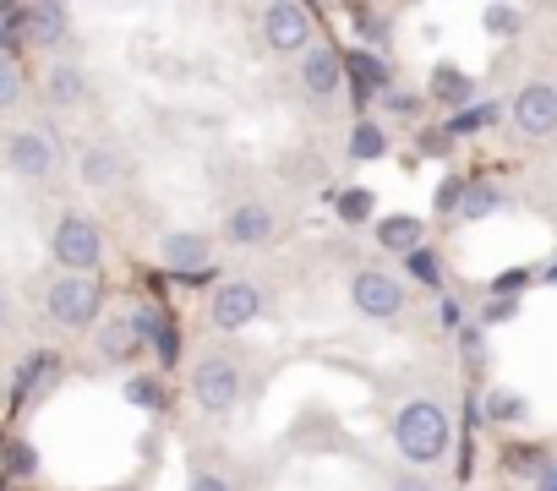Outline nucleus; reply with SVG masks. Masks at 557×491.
<instances>
[{"label": "nucleus", "instance_id": "f257e3e1", "mask_svg": "<svg viewBox=\"0 0 557 491\" xmlns=\"http://www.w3.org/2000/svg\"><path fill=\"white\" fill-rule=\"evenodd\" d=\"M448 442H454V420L437 399H410L399 404L394 415V448L410 469H432L448 458Z\"/></svg>", "mask_w": 557, "mask_h": 491}, {"label": "nucleus", "instance_id": "f03ea898", "mask_svg": "<svg viewBox=\"0 0 557 491\" xmlns=\"http://www.w3.org/2000/svg\"><path fill=\"white\" fill-rule=\"evenodd\" d=\"M186 388H191V404H197L202 415L224 420V415H235V410H240L246 372H240V361H235L230 350H208V355H197V361H191Z\"/></svg>", "mask_w": 557, "mask_h": 491}, {"label": "nucleus", "instance_id": "7ed1b4c3", "mask_svg": "<svg viewBox=\"0 0 557 491\" xmlns=\"http://www.w3.org/2000/svg\"><path fill=\"white\" fill-rule=\"evenodd\" d=\"M0 169H7L12 180H55V169H61V137L45 121L0 131Z\"/></svg>", "mask_w": 557, "mask_h": 491}, {"label": "nucleus", "instance_id": "20e7f679", "mask_svg": "<svg viewBox=\"0 0 557 491\" xmlns=\"http://www.w3.org/2000/svg\"><path fill=\"white\" fill-rule=\"evenodd\" d=\"M50 257L61 274H99L104 263V229L94 213L83 207H61L55 224H50Z\"/></svg>", "mask_w": 557, "mask_h": 491}, {"label": "nucleus", "instance_id": "39448f33", "mask_svg": "<svg viewBox=\"0 0 557 491\" xmlns=\"http://www.w3.org/2000/svg\"><path fill=\"white\" fill-rule=\"evenodd\" d=\"M45 317L55 328H99L104 323V279L99 274H55L45 285Z\"/></svg>", "mask_w": 557, "mask_h": 491}, {"label": "nucleus", "instance_id": "423d86ee", "mask_svg": "<svg viewBox=\"0 0 557 491\" xmlns=\"http://www.w3.org/2000/svg\"><path fill=\"white\" fill-rule=\"evenodd\" d=\"M257 39L268 55H307L318 45V17L312 7H296V0H273V7H262L257 17Z\"/></svg>", "mask_w": 557, "mask_h": 491}, {"label": "nucleus", "instance_id": "0eeeda50", "mask_svg": "<svg viewBox=\"0 0 557 491\" xmlns=\"http://www.w3.org/2000/svg\"><path fill=\"white\" fill-rule=\"evenodd\" d=\"M345 301L367 323H399L405 306H410V285L394 279V274H383V268H356L350 285H345Z\"/></svg>", "mask_w": 557, "mask_h": 491}, {"label": "nucleus", "instance_id": "6e6552de", "mask_svg": "<svg viewBox=\"0 0 557 491\" xmlns=\"http://www.w3.org/2000/svg\"><path fill=\"white\" fill-rule=\"evenodd\" d=\"M262 312H268V290H262L257 279H224V285L208 295V323H213L219 333H240V328H251Z\"/></svg>", "mask_w": 557, "mask_h": 491}, {"label": "nucleus", "instance_id": "1a4fd4ad", "mask_svg": "<svg viewBox=\"0 0 557 491\" xmlns=\"http://www.w3.org/2000/svg\"><path fill=\"white\" fill-rule=\"evenodd\" d=\"M17 45H34V50H72V45H77L72 7H61V0H28V7H23V28H17Z\"/></svg>", "mask_w": 557, "mask_h": 491}, {"label": "nucleus", "instance_id": "9d476101", "mask_svg": "<svg viewBox=\"0 0 557 491\" xmlns=\"http://www.w3.org/2000/svg\"><path fill=\"white\" fill-rule=\"evenodd\" d=\"M296 88H301V99H312V104H334L339 88H345V55L318 39V45L296 61Z\"/></svg>", "mask_w": 557, "mask_h": 491}, {"label": "nucleus", "instance_id": "9b49d317", "mask_svg": "<svg viewBox=\"0 0 557 491\" xmlns=\"http://www.w3.org/2000/svg\"><path fill=\"white\" fill-rule=\"evenodd\" d=\"M213 257H219V246L202 229H170L159 240V268H170L175 279H202L213 268Z\"/></svg>", "mask_w": 557, "mask_h": 491}, {"label": "nucleus", "instance_id": "f8f14e48", "mask_svg": "<svg viewBox=\"0 0 557 491\" xmlns=\"http://www.w3.org/2000/svg\"><path fill=\"white\" fill-rule=\"evenodd\" d=\"M219 235H224L230 246H268V240H278V213H273V202H262V197L230 202V207L219 213Z\"/></svg>", "mask_w": 557, "mask_h": 491}, {"label": "nucleus", "instance_id": "ddd939ff", "mask_svg": "<svg viewBox=\"0 0 557 491\" xmlns=\"http://www.w3.org/2000/svg\"><path fill=\"white\" fill-rule=\"evenodd\" d=\"M508 115H513V131L530 137V142L557 137V83H524V88L513 93Z\"/></svg>", "mask_w": 557, "mask_h": 491}, {"label": "nucleus", "instance_id": "4468645a", "mask_svg": "<svg viewBox=\"0 0 557 491\" xmlns=\"http://www.w3.org/2000/svg\"><path fill=\"white\" fill-rule=\"evenodd\" d=\"M126 175H132V159H126L115 142H99V137H94V142L77 148V180H83L88 191H115Z\"/></svg>", "mask_w": 557, "mask_h": 491}, {"label": "nucleus", "instance_id": "2eb2a0df", "mask_svg": "<svg viewBox=\"0 0 557 491\" xmlns=\"http://www.w3.org/2000/svg\"><path fill=\"white\" fill-rule=\"evenodd\" d=\"M39 88H45V104H55V110H83V104L94 99V77H88V66L72 61V55L50 61Z\"/></svg>", "mask_w": 557, "mask_h": 491}, {"label": "nucleus", "instance_id": "dca6fc26", "mask_svg": "<svg viewBox=\"0 0 557 491\" xmlns=\"http://www.w3.org/2000/svg\"><path fill=\"white\" fill-rule=\"evenodd\" d=\"M372 240L383 246V252H394V257H410V252L426 246V224L416 213H388V218L372 224Z\"/></svg>", "mask_w": 557, "mask_h": 491}, {"label": "nucleus", "instance_id": "f3484780", "mask_svg": "<svg viewBox=\"0 0 557 491\" xmlns=\"http://www.w3.org/2000/svg\"><path fill=\"white\" fill-rule=\"evenodd\" d=\"M426 99L459 115V110H470V104H475V77H470L465 66H448V61H443V66H432V83H426Z\"/></svg>", "mask_w": 557, "mask_h": 491}, {"label": "nucleus", "instance_id": "a211bd4d", "mask_svg": "<svg viewBox=\"0 0 557 491\" xmlns=\"http://www.w3.org/2000/svg\"><path fill=\"white\" fill-rule=\"evenodd\" d=\"M345 77L356 83L361 99H383V93L394 88V66H388L383 55H372V50H350V55H345Z\"/></svg>", "mask_w": 557, "mask_h": 491}, {"label": "nucleus", "instance_id": "6ab92c4d", "mask_svg": "<svg viewBox=\"0 0 557 491\" xmlns=\"http://www.w3.org/2000/svg\"><path fill=\"white\" fill-rule=\"evenodd\" d=\"M94 344H99V361H104V366H132V361L143 355V339H137L132 317H110V323H99Z\"/></svg>", "mask_w": 557, "mask_h": 491}, {"label": "nucleus", "instance_id": "aec40b11", "mask_svg": "<svg viewBox=\"0 0 557 491\" xmlns=\"http://www.w3.org/2000/svg\"><path fill=\"white\" fill-rule=\"evenodd\" d=\"M132 328H137L143 350H153L164 366H175V355H181V333H175V323H170L164 312H132Z\"/></svg>", "mask_w": 557, "mask_h": 491}, {"label": "nucleus", "instance_id": "412c9836", "mask_svg": "<svg viewBox=\"0 0 557 491\" xmlns=\"http://www.w3.org/2000/svg\"><path fill=\"white\" fill-rule=\"evenodd\" d=\"M61 377V355H34L23 372H17V404H34L39 393H50Z\"/></svg>", "mask_w": 557, "mask_h": 491}, {"label": "nucleus", "instance_id": "4be33fe9", "mask_svg": "<svg viewBox=\"0 0 557 491\" xmlns=\"http://www.w3.org/2000/svg\"><path fill=\"white\" fill-rule=\"evenodd\" d=\"M503 121V104H492V99H481V104H470V110H459V115H448L443 121V131L459 142V137H481V131H492Z\"/></svg>", "mask_w": 557, "mask_h": 491}, {"label": "nucleus", "instance_id": "5701e85b", "mask_svg": "<svg viewBox=\"0 0 557 491\" xmlns=\"http://www.w3.org/2000/svg\"><path fill=\"white\" fill-rule=\"evenodd\" d=\"M345 153H350L356 164H372V159L388 153V131H383L372 115H361V121L350 126V137H345Z\"/></svg>", "mask_w": 557, "mask_h": 491}, {"label": "nucleus", "instance_id": "b1692460", "mask_svg": "<svg viewBox=\"0 0 557 491\" xmlns=\"http://www.w3.org/2000/svg\"><path fill=\"white\" fill-rule=\"evenodd\" d=\"M121 393H126V404H132V410H148V415H159V410L170 404V393H164V377H159V372H132Z\"/></svg>", "mask_w": 557, "mask_h": 491}, {"label": "nucleus", "instance_id": "393cba45", "mask_svg": "<svg viewBox=\"0 0 557 491\" xmlns=\"http://www.w3.org/2000/svg\"><path fill=\"white\" fill-rule=\"evenodd\" d=\"M23 93H28V77H23L17 55H7V50H0V115H7V110H17V104H23Z\"/></svg>", "mask_w": 557, "mask_h": 491}, {"label": "nucleus", "instance_id": "a878e982", "mask_svg": "<svg viewBox=\"0 0 557 491\" xmlns=\"http://www.w3.org/2000/svg\"><path fill=\"white\" fill-rule=\"evenodd\" d=\"M497 207H503V191H497V186L470 180V186H465V202H459V218H470V224H475V218H492Z\"/></svg>", "mask_w": 557, "mask_h": 491}, {"label": "nucleus", "instance_id": "bb28decb", "mask_svg": "<svg viewBox=\"0 0 557 491\" xmlns=\"http://www.w3.org/2000/svg\"><path fill=\"white\" fill-rule=\"evenodd\" d=\"M350 23L361 28V39H367V50H372V55H377V50H388V28H394V23H388V12L356 7V12H350Z\"/></svg>", "mask_w": 557, "mask_h": 491}, {"label": "nucleus", "instance_id": "cd10ccee", "mask_svg": "<svg viewBox=\"0 0 557 491\" xmlns=\"http://www.w3.org/2000/svg\"><path fill=\"white\" fill-rule=\"evenodd\" d=\"M481 28H486L492 39H513V34L524 28V12H519V7H486V12H481Z\"/></svg>", "mask_w": 557, "mask_h": 491}, {"label": "nucleus", "instance_id": "c85d7f7f", "mask_svg": "<svg viewBox=\"0 0 557 491\" xmlns=\"http://www.w3.org/2000/svg\"><path fill=\"white\" fill-rule=\"evenodd\" d=\"M486 415H492L497 426H513V420H524V415H530V404H524L519 393L497 388V393H486Z\"/></svg>", "mask_w": 557, "mask_h": 491}, {"label": "nucleus", "instance_id": "c756f323", "mask_svg": "<svg viewBox=\"0 0 557 491\" xmlns=\"http://www.w3.org/2000/svg\"><path fill=\"white\" fill-rule=\"evenodd\" d=\"M334 207H339V218H345V224H367V218H372V207H377V197H372L367 186H356V191H345Z\"/></svg>", "mask_w": 557, "mask_h": 491}, {"label": "nucleus", "instance_id": "7c9ffc66", "mask_svg": "<svg viewBox=\"0 0 557 491\" xmlns=\"http://www.w3.org/2000/svg\"><path fill=\"white\" fill-rule=\"evenodd\" d=\"M405 274H410L416 285H432V290L443 285V263H437V257L426 252V246H421V252H410V257H405Z\"/></svg>", "mask_w": 557, "mask_h": 491}, {"label": "nucleus", "instance_id": "2f4dec72", "mask_svg": "<svg viewBox=\"0 0 557 491\" xmlns=\"http://www.w3.org/2000/svg\"><path fill=\"white\" fill-rule=\"evenodd\" d=\"M383 110H388V115H399V121H416V115H421V93L388 88V93H383Z\"/></svg>", "mask_w": 557, "mask_h": 491}, {"label": "nucleus", "instance_id": "473e14b6", "mask_svg": "<svg viewBox=\"0 0 557 491\" xmlns=\"http://www.w3.org/2000/svg\"><path fill=\"white\" fill-rule=\"evenodd\" d=\"M465 186H470L465 175H448V180L437 186V197H432V207H437V213H459V202H465Z\"/></svg>", "mask_w": 557, "mask_h": 491}, {"label": "nucleus", "instance_id": "72a5a7b5", "mask_svg": "<svg viewBox=\"0 0 557 491\" xmlns=\"http://www.w3.org/2000/svg\"><path fill=\"white\" fill-rule=\"evenodd\" d=\"M186 491H235V486H230V475H224V469L197 464V469H191V480H186Z\"/></svg>", "mask_w": 557, "mask_h": 491}, {"label": "nucleus", "instance_id": "f704fd0d", "mask_svg": "<svg viewBox=\"0 0 557 491\" xmlns=\"http://www.w3.org/2000/svg\"><path fill=\"white\" fill-rule=\"evenodd\" d=\"M23 28V0H0V45H17Z\"/></svg>", "mask_w": 557, "mask_h": 491}, {"label": "nucleus", "instance_id": "c9c22d12", "mask_svg": "<svg viewBox=\"0 0 557 491\" xmlns=\"http://www.w3.org/2000/svg\"><path fill=\"white\" fill-rule=\"evenodd\" d=\"M524 285H530V268H508V274H497V279H492V295L513 301V295H519Z\"/></svg>", "mask_w": 557, "mask_h": 491}, {"label": "nucleus", "instance_id": "e433bc0d", "mask_svg": "<svg viewBox=\"0 0 557 491\" xmlns=\"http://www.w3.org/2000/svg\"><path fill=\"white\" fill-rule=\"evenodd\" d=\"M416 142H421V153H432V159H443V153H448V148H454V137H448V131H443V126H437V131H432V126H426V131H421V137H416Z\"/></svg>", "mask_w": 557, "mask_h": 491}, {"label": "nucleus", "instance_id": "4c0bfd02", "mask_svg": "<svg viewBox=\"0 0 557 491\" xmlns=\"http://www.w3.org/2000/svg\"><path fill=\"white\" fill-rule=\"evenodd\" d=\"M519 312V301H503V295H492V306L481 312V328H497V323H508Z\"/></svg>", "mask_w": 557, "mask_h": 491}, {"label": "nucleus", "instance_id": "58836bf2", "mask_svg": "<svg viewBox=\"0 0 557 491\" xmlns=\"http://www.w3.org/2000/svg\"><path fill=\"white\" fill-rule=\"evenodd\" d=\"M388 491H432V480H426V475H416V469H405V475H394V480H388Z\"/></svg>", "mask_w": 557, "mask_h": 491}, {"label": "nucleus", "instance_id": "ea45409f", "mask_svg": "<svg viewBox=\"0 0 557 491\" xmlns=\"http://www.w3.org/2000/svg\"><path fill=\"white\" fill-rule=\"evenodd\" d=\"M459 344H465V355L475 361V355H481V328H465V333H459Z\"/></svg>", "mask_w": 557, "mask_h": 491}, {"label": "nucleus", "instance_id": "a19ab883", "mask_svg": "<svg viewBox=\"0 0 557 491\" xmlns=\"http://www.w3.org/2000/svg\"><path fill=\"white\" fill-rule=\"evenodd\" d=\"M7 328H12V290L0 285V333H7Z\"/></svg>", "mask_w": 557, "mask_h": 491}, {"label": "nucleus", "instance_id": "79ce46f5", "mask_svg": "<svg viewBox=\"0 0 557 491\" xmlns=\"http://www.w3.org/2000/svg\"><path fill=\"white\" fill-rule=\"evenodd\" d=\"M12 469L28 475V469H34V453H28V448H12Z\"/></svg>", "mask_w": 557, "mask_h": 491}, {"label": "nucleus", "instance_id": "37998d69", "mask_svg": "<svg viewBox=\"0 0 557 491\" xmlns=\"http://www.w3.org/2000/svg\"><path fill=\"white\" fill-rule=\"evenodd\" d=\"M541 491H557V469H546V475H541Z\"/></svg>", "mask_w": 557, "mask_h": 491}, {"label": "nucleus", "instance_id": "c03bdc74", "mask_svg": "<svg viewBox=\"0 0 557 491\" xmlns=\"http://www.w3.org/2000/svg\"><path fill=\"white\" fill-rule=\"evenodd\" d=\"M546 285H557V268H546Z\"/></svg>", "mask_w": 557, "mask_h": 491}]
</instances>
